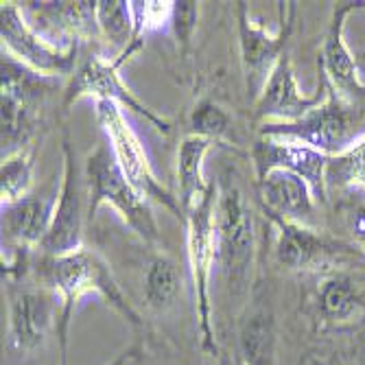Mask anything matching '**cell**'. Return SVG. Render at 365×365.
<instances>
[{
    "label": "cell",
    "instance_id": "cell-11",
    "mask_svg": "<svg viewBox=\"0 0 365 365\" xmlns=\"http://www.w3.org/2000/svg\"><path fill=\"white\" fill-rule=\"evenodd\" d=\"M215 227L217 258L223 267L235 274L247 269L254 254V223L245 197L235 184H223L219 188Z\"/></svg>",
    "mask_w": 365,
    "mask_h": 365
},
{
    "label": "cell",
    "instance_id": "cell-1",
    "mask_svg": "<svg viewBox=\"0 0 365 365\" xmlns=\"http://www.w3.org/2000/svg\"><path fill=\"white\" fill-rule=\"evenodd\" d=\"M38 278L44 282L46 289L57 291L61 295V313L57 322V339H59V354L61 365H66V348H68V328L75 315V307L88 293H98L103 300L120 313L129 324L140 326L143 319L136 309L129 304L127 295L123 293L120 284L116 282L110 264L92 250H77L66 256H42L38 267Z\"/></svg>",
    "mask_w": 365,
    "mask_h": 365
},
{
    "label": "cell",
    "instance_id": "cell-2",
    "mask_svg": "<svg viewBox=\"0 0 365 365\" xmlns=\"http://www.w3.org/2000/svg\"><path fill=\"white\" fill-rule=\"evenodd\" d=\"M86 186L90 219L103 204H110L145 243H158L160 232L149 202L129 184L110 145L101 143L86 158Z\"/></svg>",
    "mask_w": 365,
    "mask_h": 365
},
{
    "label": "cell",
    "instance_id": "cell-3",
    "mask_svg": "<svg viewBox=\"0 0 365 365\" xmlns=\"http://www.w3.org/2000/svg\"><path fill=\"white\" fill-rule=\"evenodd\" d=\"M217 202L219 186L210 184L204 197L186 212V243H188V264L195 289V309L199 319V333H202V348L208 354H217V337L212 328V307H210V274L212 262L217 258Z\"/></svg>",
    "mask_w": 365,
    "mask_h": 365
},
{
    "label": "cell",
    "instance_id": "cell-24",
    "mask_svg": "<svg viewBox=\"0 0 365 365\" xmlns=\"http://www.w3.org/2000/svg\"><path fill=\"white\" fill-rule=\"evenodd\" d=\"M328 182L335 186H365V138L328 158L326 184Z\"/></svg>",
    "mask_w": 365,
    "mask_h": 365
},
{
    "label": "cell",
    "instance_id": "cell-14",
    "mask_svg": "<svg viewBox=\"0 0 365 365\" xmlns=\"http://www.w3.org/2000/svg\"><path fill=\"white\" fill-rule=\"evenodd\" d=\"M61 309H57V297L51 289L24 291L11 302L9 315V335L11 344L18 350H33L38 348L48 330L59 322Z\"/></svg>",
    "mask_w": 365,
    "mask_h": 365
},
{
    "label": "cell",
    "instance_id": "cell-17",
    "mask_svg": "<svg viewBox=\"0 0 365 365\" xmlns=\"http://www.w3.org/2000/svg\"><path fill=\"white\" fill-rule=\"evenodd\" d=\"M55 199L46 197H24L16 204L3 206V245L29 252L42 245L55 215Z\"/></svg>",
    "mask_w": 365,
    "mask_h": 365
},
{
    "label": "cell",
    "instance_id": "cell-8",
    "mask_svg": "<svg viewBox=\"0 0 365 365\" xmlns=\"http://www.w3.org/2000/svg\"><path fill=\"white\" fill-rule=\"evenodd\" d=\"M289 5V16L287 20L282 18V26L276 36L264 29L262 24H256L250 18V7L247 3H237V20H239V46H241V63L247 81V90L258 98L262 92L264 83H267L269 75L274 73L276 63L284 55L287 40L293 29V18H295V3Z\"/></svg>",
    "mask_w": 365,
    "mask_h": 365
},
{
    "label": "cell",
    "instance_id": "cell-9",
    "mask_svg": "<svg viewBox=\"0 0 365 365\" xmlns=\"http://www.w3.org/2000/svg\"><path fill=\"white\" fill-rule=\"evenodd\" d=\"M328 92V77L319 66V86L315 94L304 96L300 92V86L295 81L293 66L289 55L284 53L280 61L276 63L274 73L269 75L262 92L256 98L254 106V118L264 123H293L307 116L311 110H315L319 103H324Z\"/></svg>",
    "mask_w": 365,
    "mask_h": 365
},
{
    "label": "cell",
    "instance_id": "cell-19",
    "mask_svg": "<svg viewBox=\"0 0 365 365\" xmlns=\"http://www.w3.org/2000/svg\"><path fill=\"white\" fill-rule=\"evenodd\" d=\"M215 143L204 136H186L178 151V180H180V204L186 212L204 197L208 182L204 180V160Z\"/></svg>",
    "mask_w": 365,
    "mask_h": 365
},
{
    "label": "cell",
    "instance_id": "cell-25",
    "mask_svg": "<svg viewBox=\"0 0 365 365\" xmlns=\"http://www.w3.org/2000/svg\"><path fill=\"white\" fill-rule=\"evenodd\" d=\"M46 11L55 14L63 26H68L75 38H96L98 22H96V3H46Z\"/></svg>",
    "mask_w": 365,
    "mask_h": 365
},
{
    "label": "cell",
    "instance_id": "cell-20",
    "mask_svg": "<svg viewBox=\"0 0 365 365\" xmlns=\"http://www.w3.org/2000/svg\"><path fill=\"white\" fill-rule=\"evenodd\" d=\"M182 291V272L171 256L151 258L145 274V300L153 311L169 309Z\"/></svg>",
    "mask_w": 365,
    "mask_h": 365
},
{
    "label": "cell",
    "instance_id": "cell-18",
    "mask_svg": "<svg viewBox=\"0 0 365 365\" xmlns=\"http://www.w3.org/2000/svg\"><path fill=\"white\" fill-rule=\"evenodd\" d=\"M264 215L276 227V258L280 264L289 269H315L326 262L330 247L319 235H315V230L287 221L267 210Z\"/></svg>",
    "mask_w": 365,
    "mask_h": 365
},
{
    "label": "cell",
    "instance_id": "cell-31",
    "mask_svg": "<svg viewBox=\"0 0 365 365\" xmlns=\"http://www.w3.org/2000/svg\"><path fill=\"white\" fill-rule=\"evenodd\" d=\"M235 365H245V361H243L241 356H237V359H235Z\"/></svg>",
    "mask_w": 365,
    "mask_h": 365
},
{
    "label": "cell",
    "instance_id": "cell-28",
    "mask_svg": "<svg viewBox=\"0 0 365 365\" xmlns=\"http://www.w3.org/2000/svg\"><path fill=\"white\" fill-rule=\"evenodd\" d=\"M197 20H199V3H190V0H182V3H175L171 24H173L178 42L184 48L192 40V33L197 29Z\"/></svg>",
    "mask_w": 365,
    "mask_h": 365
},
{
    "label": "cell",
    "instance_id": "cell-26",
    "mask_svg": "<svg viewBox=\"0 0 365 365\" xmlns=\"http://www.w3.org/2000/svg\"><path fill=\"white\" fill-rule=\"evenodd\" d=\"M245 365H269L272 361V330L264 317H254L241 335Z\"/></svg>",
    "mask_w": 365,
    "mask_h": 365
},
{
    "label": "cell",
    "instance_id": "cell-16",
    "mask_svg": "<svg viewBox=\"0 0 365 365\" xmlns=\"http://www.w3.org/2000/svg\"><path fill=\"white\" fill-rule=\"evenodd\" d=\"M262 210L287 221L309 225L315 215V195L311 186L291 171L276 169L258 180Z\"/></svg>",
    "mask_w": 365,
    "mask_h": 365
},
{
    "label": "cell",
    "instance_id": "cell-21",
    "mask_svg": "<svg viewBox=\"0 0 365 365\" xmlns=\"http://www.w3.org/2000/svg\"><path fill=\"white\" fill-rule=\"evenodd\" d=\"M319 311L328 322L346 324L365 313L352 284L344 278L326 280L319 291Z\"/></svg>",
    "mask_w": 365,
    "mask_h": 365
},
{
    "label": "cell",
    "instance_id": "cell-23",
    "mask_svg": "<svg viewBox=\"0 0 365 365\" xmlns=\"http://www.w3.org/2000/svg\"><path fill=\"white\" fill-rule=\"evenodd\" d=\"M36 153L31 149H22L3 160L0 167V195H3V206L16 204L20 199L29 197V188L33 184V162Z\"/></svg>",
    "mask_w": 365,
    "mask_h": 365
},
{
    "label": "cell",
    "instance_id": "cell-12",
    "mask_svg": "<svg viewBox=\"0 0 365 365\" xmlns=\"http://www.w3.org/2000/svg\"><path fill=\"white\" fill-rule=\"evenodd\" d=\"M328 158L322 151H315L311 147L289 143V140H276V138H260L252 147V160L256 178L262 180L269 171L284 169L295 175H300L313 190L317 202H326V167Z\"/></svg>",
    "mask_w": 365,
    "mask_h": 365
},
{
    "label": "cell",
    "instance_id": "cell-30",
    "mask_svg": "<svg viewBox=\"0 0 365 365\" xmlns=\"http://www.w3.org/2000/svg\"><path fill=\"white\" fill-rule=\"evenodd\" d=\"M131 354H134V350H129V352H125V354H120V359L116 361V363H112V365H123L127 359H131ZM221 365H230L227 361H221Z\"/></svg>",
    "mask_w": 365,
    "mask_h": 365
},
{
    "label": "cell",
    "instance_id": "cell-22",
    "mask_svg": "<svg viewBox=\"0 0 365 365\" xmlns=\"http://www.w3.org/2000/svg\"><path fill=\"white\" fill-rule=\"evenodd\" d=\"M96 22L101 36L108 38V42L123 55L134 36V20H131L129 3L123 0H98L96 3Z\"/></svg>",
    "mask_w": 365,
    "mask_h": 365
},
{
    "label": "cell",
    "instance_id": "cell-6",
    "mask_svg": "<svg viewBox=\"0 0 365 365\" xmlns=\"http://www.w3.org/2000/svg\"><path fill=\"white\" fill-rule=\"evenodd\" d=\"M0 38H3V53L7 51L16 61L36 75L51 77L71 75L77 71V42L68 48L53 46L38 31L29 26L16 3H3L0 7Z\"/></svg>",
    "mask_w": 365,
    "mask_h": 365
},
{
    "label": "cell",
    "instance_id": "cell-29",
    "mask_svg": "<svg viewBox=\"0 0 365 365\" xmlns=\"http://www.w3.org/2000/svg\"><path fill=\"white\" fill-rule=\"evenodd\" d=\"M350 230H352V237L356 241V245L365 252V204H361L350 219Z\"/></svg>",
    "mask_w": 365,
    "mask_h": 365
},
{
    "label": "cell",
    "instance_id": "cell-27",
    "mask_svg": "<svg viewBox=\"0 0 365 365\" xmlns=\"http://www.w3.org/2000/svg\"><path fill=\"white\" fill-rule=\"evenodd\" d=\"M190 131L195 136H204L212 143H219L230 131V116L215 101H199L190 116Z\"/></svg>",
    "mask_w": 365,
    "mask_h": 365
},
{
    "label": "cell",
    "instance_id": "cell-5",
    "mask_svg": "<svg viewBox=\"0 0 365 365\" xmlns=\"http://www.w3.org/2000/svg\"><path fill=\"white\" fill-rule=\"evenodd\" d=\"M94 112H96V120L106 131L110 147L120 164L125 178L129 180V184L134 186L147 202L151 199V202L160 204L162 208L171 210L184 223V210L180 204V197H173L167 190V186H162L158 182V178L153 175L149 158H147L138 136L134 134V129L129 127L127 118L123 116L120 108L114 101H96Z\"/></svg>",
    "mask_w": 365,
    "mask_h": 365
},
{
    "label": "cell",
    "instance_id": "cell-7",
    "mask_svg": "<svg viewBox=\"0 0 365 365\" xmlns=\"http://www.w3.org/2000/svg\"><path fill=\"white\" fill-rule=\"evenodd\" d=\"M118 71L120 68L114 63V59L108 61L101 55L86 57L77 66L68 88L63 92V108H71L81 96H94L96 101H114L116 106H123L134 114L143 116L145 120H149L158 131H162V134H171V120L162 118L160 114L149 110L140 98L123 83Z\"/></svg>",
    "mask_w": 365,
    "mask_h": 365
},
{
    "label": "cell",
    "instance_id": "cell-10",
    "mask_svg": "<svg viewBox=\"0 0 365 365\" xmlns=\"http://www.w3.org/2000/svg\"><path fill=\"white\" fill-rule=\"evenodd\" d=\"M63 153V180L57 197V206L53 215V223L48 227V235L42 241V252L46 256H66L81 250L83 241V190L79 182V169L75 164V153L63 138L61 143Z\"/></svg>",
    "mask_w": 365,
    "mask_h": 365
},
{
    "label": "cell",
    "instance_id": "cell-13",
    "mask_svg": "<svg viewBox=\"0 0 365 365\" xmlns=\"http://www.w3.org/2000/svg\"><path fill=\"white\" fill-rule=\"evenodd\" d=\"M3 83H0V125H3V160L22 151L33 134V103L26 75H20L9 57L3 55Z\"/></svg>",
    "mask_w": 365,
    "mask_h": 365
},
{
    "label": "cell",
    "instance_id": "cell-4",
    "mask_svg": "<svg viewBox=\"0 0 365 365\" xmlns=\"http://www.w3.org/2000/svg\"><path fill=\"white\" fill-rule=\"evenodd\" d=\"M354 123L356 118L352 112V103L344 98L328 79L324 103H319L307 116L293 123H262L258 131L262 138L289 140L322 151L326 155H337L346 151L352 143Z\"/></svg>",
    "mask_w": 365,
    "mask_h": 365
},
{
    "label": "cell",
    "instance_id": "cell-15",
    "mask_svg": "<svg viewBox=\"0 0 365 365\" xmlns=\"http://www.w3.org/2000/svg\"><path fill=\"white\" fill-rule=\"evenodd\" d=\"M361 9H365V3H346L344 7L335 11L333 22H330L326 40H324L322 57L317 61L322 66V71L326 73V77L330 79V83H333L335 90L344 98H348V101H352L354 96L365 94V86L361 81V73L354 63V57L344 42L346 18Z\"/></svg>",
    "mask_w": 365,
    "mask_h": 365
}]
</instances>
